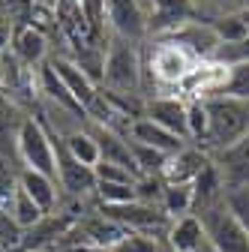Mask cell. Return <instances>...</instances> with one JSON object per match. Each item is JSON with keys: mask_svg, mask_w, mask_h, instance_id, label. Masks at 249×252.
Segmentation results:
<instances>
[{"mask_svg": "<svg viewBox=\"0 0 249 252\" xmlns=\"http://www.w3.org/2000/svg\"><path fill=\"white\" fill-rule=\"evenodd\" d=\"M195 216L201 219L204 234H207L213 252H249V234L234 219V213L228 210L225 198L195 210Z\"/></svg>", "mask_w": 249, "mask_h": 252, "instance_id": "277c9868", "label": "cell"}, {"mask_svg": "<svg viewBox=\"0 0 249 252\" xmlns=\"http://www.w3.org/2000/svg\"><path fill=\"white\" fill-rule=\"evenodd\" d=\"M39 90H42L45 102H54L57 108H63V111L75 114L78 120H84V117H87L84 105H81V102L72 96V93L66 90V84H63V81H60V78L51 72V66H48V63H42V69H39Z\"/></svg>", "mask_w": 249, "mask_h": 252, "instance_id": "2e32d148", "label": "cell"}, {"mask_svg": "<svg viewBox=\"0 0 249 252\" xmlns=\"http://www.w3.org/2000/svg\"><path fill=\"white\" fill-rule=\"evenodd\" d=\"M12 54L24 63V66H39L45 63V54H48V39L39 27H18L12 33Z\"/></svg>", "mask_w": 249, "mask_h": 252, "instance_id": "9a60e30c", "label": "cell"}, {"mask_svg": "<svg viewBox=\"0 0 249 252\" xmlns=\"http://www.w3.org/2000/svg\"><path fill=\"white\" fill-rule=\"evenodd\" d=\"M246 60H249V36L240 39V42H231V45H219L213 63H219V66H231V63H246Z\"/></svg>", "mask_w": 249, "mask_h": 252, "instance_id": "1f68e13d", "label": "cell"}, {"mask_svg": "<svg viewBox=\"0 0 249 252\" xmlns=\"http://www.w3.org/2000/svg\"><path fill=\"white\" fill-rule=\"evenodd\" d=\"M195 3L192 0H153V18L147 27H153L156 33H171V30L189 24L195 18Z\"/></svg>", "mask_w": 249, "mask_h": 252, "instance_id": "5bb4252c", "label": "cell"}, {"mask_svg": "<svg viewBox=\"0 0 249 252\" xmlns=\"http://www.w3.org/2000/svg\"><path fill=\"white\" fill-rule=\"evenodd\" d=\"M210 165V153L204 147H192V144H186L180 153L168 156V162H165V171H162V180L165 183H192L204 168Z\"/></svg>", "mask_w": 249, "mask_h": 252, "instance_id": "8fae6325", "label": "cell"}, {"mask_svg": "<svg viewBox=\"0 0 249 252\" xmlns=\"http://www.w3.org/2000/svg\"><path fill=\"white\" fill-rule=\"evenodd\" d=\"M207 24L213 27V33L219 36V42H222V45H231V42H240V39H246V36H249V27L243 24L240 12H237V15L213 18V21H207Z\"/></svg>", "mask_w": 249, "mask_h": 252, "instance_id": "d4e9b609", "label": "cell"}, {"mask_svg": "<svg viewBox=\"0 0 249 252\" xmlns=\"http://www.w3.org/2000/svg\"><path fill=\"white\" fill-rule=\"evenodd\" d=\"M192 3H195V12L204 15V21L222 18V15H237V12L249 9V0H192Z\"/></svg>", "mask_w": 249, "mask_h": 252, "instance_id": "603a6c76", "label": "cell"}, {"mask_svg": "<svg viewBox=\"0 0 249 252\" xmlns=\"http://www.w3.org/2000/svg\"><path fill=\"white\" fill-rule=\"evenodd\" d=\"M162 39H171L177 45H183L186 51H189L198 63L201 60H216V51H219V36L213 33V27L207 21H189V24H183L177 30H171V33H165Z\"/></svg>", "mask_w": 249, "mask_h": 252, "instance_id": "52a82bcc", "label": "cell"}, {"mask_svg": "<svg viewBox=\"0 0 249 252\" xmlns=\"http://www.w3.org/2000/svg\"><path fill=\"white\" fill-rule=\"evenodd\" d=\"M144 117L153 120L162 129L180 135L183 141H189V129H186V102L177 96H153L144 102Z\"/></svg>", "mask_w": 249, "mask_h": 252, "instance_id": "30bf717a", "label": "cell"}, {"mask_svg": "<svg viewBox=\"0 0 249 252\" xmlns=\"http://www.w3.org/2000/svg\"><path fill=\"white\" fill-rule=\"evenodd\" d=\"M21 189L39 204V210H42L45 216L54 210V204H57V180H54V177H45V174H39V171L24 168V171H21Z\"/></svg>", "mask_w": 249, "mask_h": 252, "instance_id": "e0dca14e", "label": "cell"}, {"mask_svg": "<svg viewBox=\"0 0 249 252\" xmlns=\"http://www.w3.org/2000/svg\"><path fill=\"white\" fill-rule=\"evenodd\" d=\"M0 93H3V87H0Z\"/></svg>", "mask_w": 249, "mask_h": 252, "instance_id": "836d02e7", "label": "cell"}, {"mask_svg": "<svg viewBox=\"0 0 249 252\" xmlns=\"http://www.w3.org/2000/svg\"><path fill=\"white\" fill-rule=\"evenodd\" d=\"M198 66V60L186 51L183 45L162 39L150 51V72L159 84H183Z\"/></svg>", "mask_w": 249, "mask_h": 252, "instance_id": "5b68a950", "label": "cell"}, {"mask_svg": "<svg viewBox=\"0 0 249 252\" xmlns=\"http://www.w3.org/2000/svg\"><path fill=\"white\" fill-rule=\"evenodd\" d=\"M24 237L27 231L15 222V216L6 207H0V252H18Z\"/></svg>", "mask_w": 249, "mask_h": 252, "instance_id": "484cf974", "label": "cell"}, {"mask_svg": "<svg viewBox=\"0 0 249 252\" xmlns=\"http://www.w3.org/2000/svg\"><path fill=\"white\" fill-rule=\"evenodd\" d=\"M9 213L15 216V222L24 228V231H30V228H36L42 219H45V213L39 210V204L30 198L24 189L18 186V192H15V198H12V204H9Z\"/></svg>", "mask_w": 249, "mask_h": 252, "instance_id": "7402d4cb", "label": "cell"}, {"mask_svg": "<svg viewBox=\"0 0 249 252\" xmlns=\"http://www.w3.org/2000/svg\"><path fill=\"white\" fill-rule=\"evenodd\" d=\"M93 174H96V183H135V180H138L132 171L120 168V165H114V162H102V159L93 165Z\"/></svg>", "mask_w": 249, "mask_h": 252, "instance_id": "4dcf8cb0", "label": "cell"}, {"mask_svg": "<svg viewBox=\"0 0 249 252\" xmlns=\"http://www.w3.org/2000/svg\"><path fill=\"white\" fill-rule=\"evenodd\" d=\"M12 42V27H9V21L0 15V51H6V45Z\"/></svg>", "mask_w": 249, "mask_h": 252, "instance_id": "d6a6232c", "label": "cell"}, {"mask_svg": "<svg viewBox=\"0 0 249 252\" xmlns=\"http://www.w3.org/2000/svg\"><path fill=\"white\" fill-rule=\"evenodd\" d=\"M129 141L147 144V147L159 150V153H165V156H174V153H180L186 144H189V141H183L180 135L162 129V126H156V123L147 120V117H141V120H135V123L129 126Z\"/></svg>", "mask_w": 249, "mask_h": 252, "instance_id": "4fadbf2b", "label": "cell"}, {"mask_svg": "<svg viewBox=\"0 0 249 252\" xmlns=\"http://www.w3.org/2000/svg\"><path fill=\"white\" fill-rule=\"evenodd\" d=\"M129 147H132V159H135L138 177H162L165 162H168L165 153L153 150V147H147V144H138V141H129Z\"/></svg>", "mask_w": 249, "mask_h": 252, "instance_id": "44dd1931", "label": "cell"}, {"mask_svg": "<svg viewBox=\"0 0 249 252\" xmlns=\"http://www.w3.org/2000/svg\"><path fill=\"white\" fill-rule=\"evenodd\" d=\"M48 66H51V72H54L60 81L66 84V90L72 93V96L84 105V111H87V105L96 99L99 87H96V81H93V78L81 69V63H75V60H69V57H51Z\"/></svg>", "mask_w": 249, "mask_h": 252, "instance_id": "9c48e42d", "label": "cell"}, {"mask_svg": "<svg viewBox=\"0 0 249 252\" xmlns=\"http://www.w3.org/2000/svg\"><path fill=\"white\" fill-rule=\"evenodd\" d=\"M111 252H165V246H162L156 237H150V234H135V231H129Z\"/></svg>", "mask_w": 249, "mask_h": 252, "instance_id": "f1b7e54d", "label": "cell"}, {"mask_svg": "<svg viewBox=\"0 0 249 252\" xmlns=\"http://www.w3.org/2000/svg\"><path fill=\"white\" fill-rule=\"evenodd\" d=\"M60 141H63L66 153L72 156V159H78L81 165L93 168V165L99 162V147H96V138L90 135L87 126H78V129H72V132H66V135H60Z\"/></svg>", "mask_w": 249, "mask_h": 252, "instance_id": "d6986e66", "label": "cell"}, {"mask_svg": "<svg viewBox=\"0 0 249 252\" xmlns=\"http://www.w3.org/2000/svg\"><path fill=\"white\" fill-rule=\"evenodd\" d=\"M15 150L24 168L39 171L45 177L57 180V159H54V138L45 120L36 117H24L15 129Z\"/></svg>", "mask_w": 249, "mask_h": 252, "instance_id": "3957f363", "label": "cell"}, {"mask_svg": "<svg viewBox=\"0 0 249 252\" xmlns=\"http://www.w3.org/2000/svg\"><path fill=\"white\" fill-rule=\"evenodd\" d=\"M93 198L99 201V207L102 204H129V201H138L135 183H96Z\"/></svg>", "mask_w": 249, "mask_h": 252, "instance_id": "cb8c5ba5", "label": "cell"}, {"mask_svg": "<svg viewBox=\"0 0 249 252\" xmlns=\"http://www.w3.org/2000/svg\"><path fill=\"white\" fill-rule=\"evenodd\" d=\"M81 18L90 24V36H102V27L108 18L105 0H81Z\"/></svg>", "mask_w": 249, "mask_h": 252, "instance_id": "f546056e", "label": "cell"}, {"mask_svg": "<svg viewBox=\"0 0 249 252\" xmlns=\"http://www.w3.org/2000/svg\"><path fill=\"white\" fill-rule=\"evenodd\" d=\"M102 87L117 96L138 99L144 90V63L138 54V45L132 39L114 36L108 45V54L102 60Z\"/></svg>", "mask_w": 249, "mask_h": 252, "instance_id": "6da1fadb", "label": "cell"}, {"mask_svg": "<svg viewBox=\"0 0 249 252\" xmlns=\"http://www.w3.org/2000/svg\"><path fill=\"white\" fill-rule=\"evenodd\" d=\"M225 204H228V210L234 213V219L246 228V234H249V183L246 186H231V189H225Z\"/></svg>", "mask_w": 249, "mask_h": 252, "instance_id": "83f0119b", "label": "cell"}, {"mask_svg": "<svg viewBox=\"0 0 249 252\" xmlns=\"http://www.w3.org/2000/svg\"><path fill=\"white\" fill-rule=\"evenodd\" d=\"M210 162L216 165V171H219L225 189L246 186L249 183V132L237 144H231V147H225L219 153H210Z\"/></svg>", "mask_w": 249, "mask_h": 252, "instance_id": "ba28073f", "label": "cell"}, {"mask_svg": "<svg viewBox=\"0 0 249 252\" xmlns=\"http://www.w3.org/2000/svg\"><path fill=\"white\" fill-rule=\"evenodd\" d=\"M219 96L249 102V60L246 63H231L225 66V81L219 87Z\"/></svg>", "mask_w": 249, "mask_h": 252, "instance_id": "ffe728a7", "label": "cell"}, {"mask_svg": "<svg viewBox=\"0 0 249 252\" xmlns=\"http://www.w3.org/2000/svg\"><path fill=\"white\" fill-rule=\"evenodd\" d=\"M204 108H207V138L201 147L207 153H219L237 144L249 132V102L228 99V96H210L204 99Z\"/></svg>", "mask_w": 249, "mask_h": 252, "instance_id": "7a4b0ae2", "label": "cell"}, {"mask_svg": "<svg viewBox=\"0 0 249 252\" xmlns=\"http://www.w3.org/2000/svg\"><path fill=\"white\" fill-rule=\"evenodd\" d=\"M108 24L114 36L123 39H141L147 33V18L138 6V0H108Z\"/></svg>", "mask_w": 249, "mask_h": 252, "instance_id": "7c38bea8", "label": "cell"}, {"mask_svg": "<svg viewBox=\"0 0 249 252\" xmlns=\"http://www.w3.org/2000/svg\"><path fill=\"white\" fill-rule=\"evenodd\" d=\"M186 129H189V141H195L198 147L207 138V108L204 99H189L186 102Z\"/></svg>", "mask_w": 249, "mask_h": 252, "instance_id": "4316f807", "label": "cell"}, {"mask_svg": "<svg viewBox=\"0 0 249 252\" xmlns=\"http://www.w3.org/2000/svg\"><path fill=\"white\" fill-rule=\"evenodd\" d=\"M51 138H54V159H57V186L66 189V195H72L78 201L93 195V189H96V174H93V168H87L78 159H72L54 129H51Z\"/></svg>", "mask_w": 249, "mask_h": 252, "instance_id": "8992f818", "label": "cell"}, {"mask_svg": "<svg viewBox=\"0 0 249 252\" xmlns=\"http://www.w3.org/2000/svg\"><path fill=\"white\" fill-rule=\"evenodd\" d=\"M165 216L171 219H180V216H189L195 213V192H192V183H165L162 189V204Z\"/></svg>", "mask_w": 249, "mask_h": 252, "instance_id": "ac0fdd59", "label": "cell"}]
</instances>
